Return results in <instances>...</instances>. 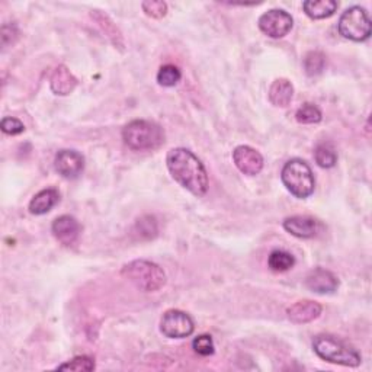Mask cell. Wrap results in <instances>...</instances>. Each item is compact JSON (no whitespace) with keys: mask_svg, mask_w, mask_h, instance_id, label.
<instances>
[{"mask_svg":"<svg viewBox=\"0 0 372 372\" xmlns=\"http://www.w3.org/2000/svg\"><path fill=\"white\" fill-rule=\"evenodd\" d=\"M172 178L186 191L201 198L208 192V173L202 162L188 148H172L166 157Z\"/></svg>","mask_w":372,"mask_h":372,"instance_id":"cell-1","label":"cell"},{"mask_svg":"<svg viewBox=\"0 0 372 372\" xmlns=\"http://www.w3.org/2000/svg\"><path fill=\"white\" fill-rule=\"evenodd\" d=\"M125 145L136 152H152L164 143L163 128L147 120H134L122 128Z\"/></svg>","mask_w":372,"mask_h":372,"instance_id":"cell-2","label":"cell"},{"mask_svg":"<svg viewBox=\"0 0 372 372\" xmlns=\"http://www.w3.org/2000/svg\"><path fill=\"white\" fill-rule=\"evenodd\" d=\"M313 349L315 355L330 364L357 368L362 362L361 353L343 341L330 336V334H319L313 341Z\"/></svg>","mask_w":372,"mask_h":372,"instance_id":"cell-3","label":"cell"},{"mask_svg":"<svg viewBox=\"0 0 372 372\" xmlns=\"http://www.w3.org/2000/svg\"><path fill=\"white\" fill-rule=\"evenodd\" d=\"M121 275L143 292H156L162 289L167 279L164 271L157 264L144 259L127 264Z\"/></svg>","mask_w":372,"mask_h":372,"instance_id":"cell-4","label":"cell"},{"mask_svg":"<svg viewBox=\"0 0 372 372\" xmlns=\"http://www.w3.org/2000/svg\"><path fill=\"white\" fill-rule=\"evenodd\" d=\"M281 179L285 188L295 198H308L315 188V179L311 167L303 159H291L282 167Z\"/></svg>","mask_w":372,"mask_h":372,"instance_id":"cell-5","label":"cell"},{"mask_svg":"<svg viewBox=\"0 0 372 372\" xmlns=\"http://www.w3.org/2000/svg\"><path fill=\"white\" fill-rule=\"evenodd\" d=\"M339 32L346 40L362 43L371 36V20L368 12L361 6L346 9L338 24Z\"/></svg>","mask_w":372,"mask_h":372,"instance_id":"cell-6","label":"cell"},{"mask_svg":"<svg viewBox=\"0 0 372 372\" xmlns=\"http://www.w3.org/2000/svg\"><path fill=\"white\" fill-rule=\"evenodd\" d=\"M195 330V323L191 315L180 310H169L160 320V331L169 339L189 338Z\"/></svg>","mask_w":372,"mask_h":372,"instance_id":"cell-7","label":"cell"},{"mask_svg":"<svg viewBox=\"0 0 372 372\" xmlns=\"http://www.w3.org/2000/svg\"><path fill=\"white\" fill-rule=\"evenodd\" d=\"M259 29L269 38L279 40L288 35L294 27L292 16L282 9H271L265 12L257 21Z\"/></svg>","mask_w":372,"mask_h":372,"instance_id":"cell-8","label":"cell"},{"mask_svg":"<svg viewBox=\"0 0 372 372\" xmlns=\"http://www.w3.org/2000/svg\"><path fill=\"white\" fill-rule=\"evenodd\" d=\"M233 162L237 169L248 176H256L264 169V157L250 145H238L233 152Z\"/></svg>","mask_w":372,"mask_h":372,"instance_id":"cell-9","label":"cell"},{"mask_svg":"<svg viewBox=\"0 0 372 372\" xmlns=\"http://www.w3.org/2000/svg\"><path fill=\"white\" fill-rule=\"evenodd\" d=\"M54 167L66 179H76L85 169V159L76 150H60L55 155Z\"/></svg>","mask_w":372,"mask_h":372,"instance_id":"cell-10","label":"cell"},{"mask_svg":"<svg viewBox=\"0 0 372 372\" xmlns=\"http://www.w3.org/2000/svg\"><path fill=\"white\" fill-rule=\"evenodd\" d=\"M51 231L59 243H62L63 246H71L76 243L80 236V224L71 215H60L54 220Z\"/></svg>","mask_w":372,"mask_h":372,"instance_id":"cell-11","label":"cell"},{"mask_svg":"<svg viewBox=\"0 0 372 372\" xmlns=\"http://www.w3.org/2000/svg\"><path fill=\"white\" fill-rule=\"evenodd\" d=\"M284 229L299 238H313L320 233L322 224L308 215H292L284 220Z\"/></svg>","mask_w":372,"mask_h":372,"instance_id":"cell-12","label":"cell"},{"mask_svg":"<svg viewBox=\"0 0 372 372\" xmlns=\"http://www.w3.org/2000/svg\"><path fill=\"white\" fill-rule=\"evenodd\" d=\"M306 287L315 294H333L339 288V279L324 268H315L307 275Z\"/></svg>","mask_w":372,"mask_h":372,"instance_id":"cell-13","label":"cell"},{"mask_svg":"<svg viewBox=\"0 0 372 372\" xmlns=\"http://www.w3.org/2000/svg\"><path fill=\"white\" fill-rule=\"evenodd\" d=\"M323 307L311 300H301L287 310L288 319L295 324H307L320 317Z\"/></svg>","mask_w":372,"mask_h":372,"instance_id":"cell-14","label":"cell"},{"mask_svg":"<svg viewBox=\"0 0 372 372\" xmlns=\"http://www.w3.org/2000/svg\"><path fill=\"white\" fill-rule=\"evenodd\" d=\"M50 86L55 95L67 96L74 89H76L78 79L73 76V73L66 66H59L52 73Z\"/></svg>","mask_w":372,"mask_h":372,"instance_id":"cell-15","label":"cell"},{"mask_svg":"<svg viewBox=\"0 0 372 372\" xmlns=\"http://www.w3.org/2000/svg\"><path fill=\"white\" fill-rule=\"evenodd\" d=\"M60 201V194L57 189L47 188L35 194L29 202V213L34 215H44L51 211Z\"/></svg>","mask_w":372,"mask_h":372,"instance_id":"cell-16","label":"cell"},{"mask_svg":"<svg viewBox=\"0 0 372 372\" xmlns=\"http://www.w3.org/2000/svg\"><path fill=\"white\" fill-rule=\"evenodd\" d=\"M90 16L96 21V24L101 27V29L105 32V35L110 40V43H113L117 48L124 50L125 44H124L122 34L118 29V27L113 22V20H110V17L106 13H103L101 10H92Z\"/></svg>","mask_w":372,"mask_h":372,"instance_id":"cell-17","label":"cell"},{"mask_svg":"<svg viewBox=\"0 0 372 372\" xmlns=\"http://www.w3.org/2000/svg\"><path fill=\"white\" fill-rule=\"evenodd\" d=\"M294 98V86L288 79H276L269 87V101L275 106H288Z\"/></svg>","mask_w":372,"mask_h":372,"instance_id":"cell-18","label":"cell"},{"mask_svg":"<svg viewBox=\"0 0 372 372\" xmlns=\"http://www.w3.org/2000/svg\"><path fill=\"white\" fill-rule=\"evenodd\" d=\"M338 2L334 0H307L303 3L306 15L311 20H326L338 10Z\"/></svg>","mask_w":372,"mask_h":372,"instance_id":"cell-19","label":"cell"},{"mask_svg":"<svg viewBox=\"0 0 372 372\" xmlns=\"http://www.w3.org/2000/svg\"><path fill=\"white\" fill-rule=\"evenodd\" d=\"M314 160L323 169H331L338 163V153L330 143H320L314 148Z\"/></svg>","mask_w":372,"mask_h":372,"instance_id":"cell-20","label":"cell"},{"mask_svg":"<svg viewBox=\"0 0 372 372\" xmlns=\"http://www.w3.org/2000/svg\"><path fill=\"white\" fill-rule=\"evenodd\" d=\"M268 265L275 272H287L295 265V257L285 250H273L268 257Z\"/></svg>","mask_w":372,"mask_h":372,"instance_id":"cell-21","label":"cell"},{"mask_svg":"<svg viewBox=\"0 0 372 372\" xmlns=\"http://www.w3.org/2000/svg\"><path fill=\"white\" fill-rule=\"evenodd\" d=\"M303 64L308 76H317L326 67V55L320 51H310L306 54Z\"/></svg>","mask_w":372,"mask_h":372,"instance_id":"cell-22","label":"cell"},{"mask_svg":"<svg viewBox=\"0 0 372 372\" xmlns=\"http://www.w3.org/2000/svg\"><path fill=\"white\" fill-rule=\"evenodd\" d=\"M180 79H182V73L173 64L162 66L157 73V82L160 86H164V87L176 86L180 82Z\"/></svg>","mask_w":372,"mask_h":372,"instance_id":"cell-23","label":"cell"},{"mask_svg":"<svg viewBox=\"0 0 372 372\" xmlns=\"http://www.w3.org/2000/svg\"><path fill=\"white\" fill-rule=\"evenodd\" d=\"M295 118L300 124H319L323 115H322V110L315 105L304 103L295 113Z\"/></svg>","mask_w":372,"mask_h":372,"instance_id":"cell-24","label":"cell"},{"mask_svg":"<svg viewBox=\"0 0 372 372\" xmlns=\"http://www.w3.org/2000/svg\"><path fill=\"white\" fill-rule=\"evenodd\" d=\"M57 369L60 371H76V372H89L95 369V362L90 357L82 355V357H76L73 358L71 361L62 364Z\"/></svg>","mask_w":372,"mask_h":372,"instance_id":"cell-25","label":"cell"},{"mask_svg":"<svg viewBox=\"0 0 372 372\" xmlns=\"http://www.w3.org/2000/svg\"><path fill=\"white\" fill-rule=\"evenodd\" d=\"M192 348L201 357H211L215 352V345L210 334H201V336L195 338L192 342Z\"/></svg>","mask_w":372,"mask_h":372,"instance_id":"cell-26","label":"cell"},{"mask_svg":"<svg viewBox=\"0 0 372 372\" xmlns=\"http://www.w3.org/2000/svg\"><path fill=\"white\" fill-rule=\"evenodd\" d=\"M141 8L147 16L155 17V20H160L167 13V3L163 0H145L141 3Z\"/></svg>","mask_w":372,"mask_h":372,"instance_id":"cell-27","label":"cell"},{"mask_svg":"<svg viewBox=\"0 0 372 372\" xmlns=\"http://www.w3.org/2000/svg\"><path fill=\"white\" fill-rule=\"evenodd\" d=\"M137 229L140 231V236L144 238H153L157 234V222L155 217H143L137 221Z\"/></svg>","mask_w":372,"mask_h":372,"instance_id":"cell-28","label":"cell"},{"mask_svg":"<svg viewBox=\"0 0 372 372\" xmlns=\"http://www.w3.org/2000/svg\"><path fill=\"white\" fill-rule=\"evenodd\" d=\"M0 128L8 136H20L25 131V125L13 117H5L2 122H0Z\"/></svg>","mask_w":372,"mask_h":372,"instance_id":"cell-29","label":"cell"}]
</instances>
